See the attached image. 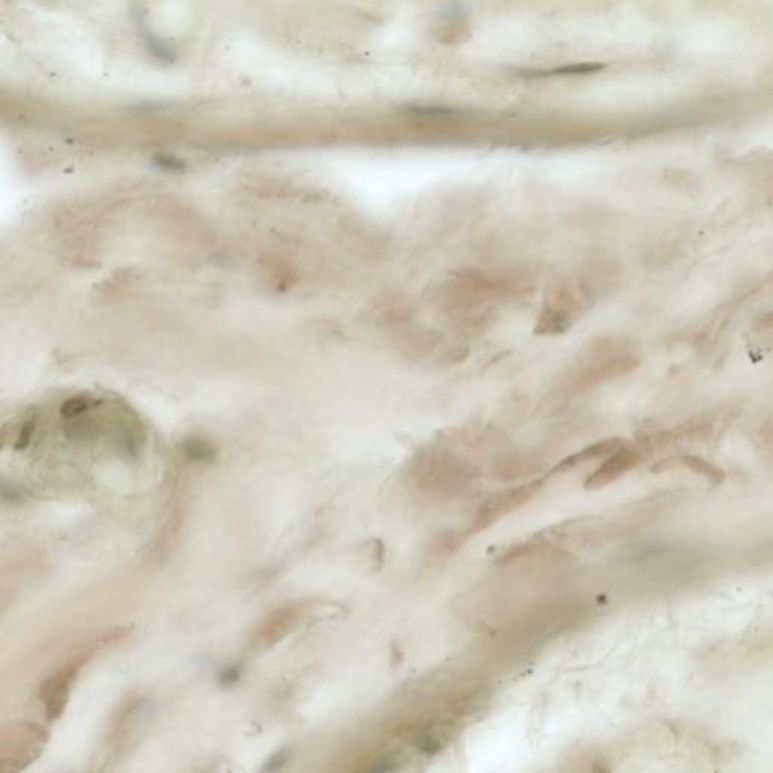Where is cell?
<instances>
[{
  "mask_svg": "<svg viewBox=\"0 0 773 773\" xmlns=\"http://www.w3.org/2000/svg\"><path fill=\"white\" fill-rule=\"evenodd\" d=\"M539 485L532 484L527 487L517 488V490L509 491V493L500 494L499 497L488 500L487 503L481 506L478 515L475 518V529L481 530L485 527L493 524L494 521L499 518L505 517L509 512L514 511L518 506L524 505L529 502L536 493H538Z\"/></svg>",
  "mask_w": 773,
  "mask_h": 773,
  "instance_id": "cell-5",
  "label": "cell"
},
{
  "mask_svg": "<svg viewBox=\"0 0 773 773\" xmlns=\"http://www.w3.org/2000/svg\"><path fill=\"white\" fill-rule=\"evenodd\" d=\"M626 446V441L621 438H607V440L598 441V443L591 444V446L585 447L580 452L574 453V455L568 456L565 461H562L555 472H561V470H568L571 467L579 466L582 462L592 461V459L604 458V456H610L615 453L616 450H620L621 447Z\"/></svg>",
  "mask_w": 773,
  "mask_h": 773,
  "instance_id": "cell-7",
  "label": "cell"
},
{
  "mask_svg": "<svg viewBox=\"0 0 773 773\" xmlns=\"http://www.w3.org/2000/svg\"><path fill=\"white\" fill-rule=\"evenodd\" d=\"M186 455L195 461H209L215 456L212 447L207 444L201 443V441H189L185 444Z\"/></svg>",
  "mask_w": 773,
  "mask_h": 773,
  "instance_id": "cell-9",
  "label": "cell"
},
{
  "mask_svg": "<svg viewBox=\"0 0 773 773\" xmlns=\"http://www.w3.org/2000/svg\"><path fill=\"white\" fill-rule=\"evenodd\" d=\"M287 760H289V754H287L286 749H281V751L275 752V754L266 761L263 770H265V772H277V770L283 769Z\"/></svg>",
  "mask_w": 773,
  "mask_h": 773,
  "instance_id": "cell-11",
  "label": "cell"
},
{
  "mask_svg": "<svg viewBox=\"0 0 773 773\" xmlns=\"http://www.w3.org/2000/svg\"><path fill=\"white\" fill-rule=\"evenodd\" d=\"M242 668L239 665L227 666L221 674L218 675L219 683L222 686L228 687L238 683L241 680Z\"/></svg>",
  "mask_w": 773,
  "mask_h": 773,
  "instance_id": "cell-10",
  "label": "cell"
},
{
  "mask_svg": "<svg viewBox=\"0 0 773 773\" xmlns=\"http://www.w3.org/2000/svg\"><path fill=\"white\" fill-rule=\"evenodd\" d=\"M639 366V358L624 340L615 337L597 340L579 355L562 381L568 393L592 389L601 382L629 375Z\"/></svg>",
  "mask_w": 773,
  "mask_h": 773,
  "instance_id": "cell-1",
  "label": "cell"
},
{
  "mask_svg": "<svg viewBox=\"0 0 773 773\" xmlns=\"http://www.w3.org/2000/svg\"><path fill=\"white\" fill-rule=\"evenodd\" d=\"M82 665H84V659L77 657L44 683L41 697H43V703L46 706L47 718L56 719L61 715L65 703H67L71 681L74 680Z\"/></svg>",
  "mask_w": 773,
  "mask_h": 773,
  "instance_id": "cell-4",
  "label": "cell"
},
{
  "mask_svg": "<svg viewBox=\"0 0 773 773\" xmlns=\"http://www.w3.org/2000/svg\"><path fill=\"white\" fill-rule=\"evenodd\" d=\"M598 296V274L583 272L562 278L547 295L536 322V334L558 336L570 330L577 318L588 312Z\"/></svg>",
  "mask_w": 773,
  "mask_h": 773,
  "instance_id": "cell-2",
  "label": "cell"
},
{
  "mask_svg": "<svg viewBox=\"0 0 773 773\" xmlns=\"http://www.w3.org/2000/svg\"><path fill=\"white\" fill-rule=\"evenodd\" d=\"M293 620H295V612L292 609L281 610V612L275 613L272 616V620L266 624L265 629L260 632L259 638L263 644V647H269V645L277 642L284 633L292 626Z\"/></svg>",
  "mask_w": 773,
  "mask_h": 773,
  "instance_id": "cell-8",
  "label": "cell"
},
{
  "mask_svg": "<svg viewBox=\"0 0 773 773\" xmlns=\"http://www.w3.org/2000/svg\"><path fill=\"white\" fill-rule=\"evenodd\" d=\"M642 456L639 450L635 447L624 446L620 450H616L615 453L609 456L606 461L589 476L585 481V487L588 490H600V488L607 487V485L615 482L616 479H620L624 473L629 470L635 469L641 462Z\"/></svg>",
  "mask_w": 773,
  "mask_h": 773,
  "instance_id": "cell-3",
  "label": "cell"
},
{
  "mask_svg": "<svg viewBox=\"0 0 773 773\" xmlns=\"http://www.w3.org/2000/svg\"><path fill=\"white\" fill-rule=\"evenodd\" d=\"M675 467H686V469L692 470L697 475L706 476L713 484H721L725 479L724 470L719 469V467H716L712 462L706 461V459L692 455L665 459V461L657 464L656 469L657 472H666V470L675 469Z\"/></svg>",
  "mask_w": 773,
  "mask_h": 773,
  "instance_id": "cell-6",
  "label": "cell"
},
{
  "mask_svg": "<svg viewBox=\"0 0 773 773\" xmlns=\"http://www.w3.org/2000/svg\"><path fill=\"white\" fill-rule=\"evenodd\" d=\"M758 328L760 330H773V310L772 312L766 313V315L761 316L760 319H758L757 322Z\"/></svg>",
  "mask_w": 773,
  "mask_h": 773,
  "instance_id": "cell-12",
  "label": "cell"
}]
</instances>
